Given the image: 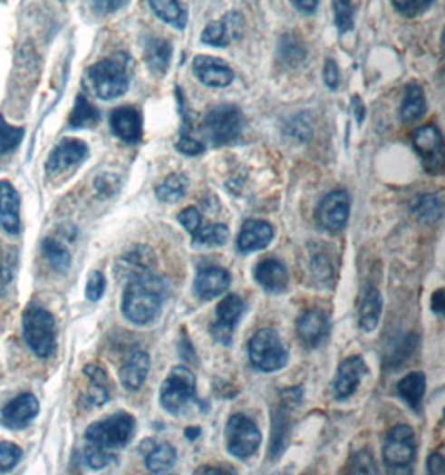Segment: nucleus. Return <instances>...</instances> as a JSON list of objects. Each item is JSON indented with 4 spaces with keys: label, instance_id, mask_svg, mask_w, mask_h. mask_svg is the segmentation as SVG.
Here are the masks:
<instances>
[{
    "label": "nucleus",
    "instance_id": "32",
    "mask_svg": "<svg viewBox=\"0 0 445 475\" xmlns=\"http://www.w3.org/2000/svg\"><path fill=\"white\" fill-rule=\"evenodd\" d=\"M145 465L150 472L154 474H162L170 470L177 462V451L174 445L169 442H160L154 444V447L144 455Z\"/></svg>",
    "mask_w": 445,
    "mask_h": 475
},
{
    "label": "nucleus",
    "instance_id": "43",
    "mask_svg": "<svg viewBox=\"0 0 445 475\" xmlns=\"http://www.w3.org/2000/svg\"><path fill=\"white\" fill-rule=\"evenodd\" d=\"M417 342H419V339H417L415 335H407L404 339H401V341L393 345L391 355L387 357V362H389L391 365H397V364L404 362L405 359H409V357L414 354Z\"/></svg>",
    "mask_w": 445,
    "mask_h": 475
},
{
    "label": "nucleus",
    "instance_id": "57",
    "mask_svg": "<svg viewBox=\"0 0 445 475\" xmlns=\"http://www.w3.org/2000/svg\"><path fill=\"white\" fill-rule=\"evenodd\" d=\"M196 474H230V470H224V469H210V467H200L197 469Z\"/></svg>",
    "mask_w": 445,
    "mask_h": 475
},
{
    "label": "nucleus",
    "instance_id": "1",
    "mask_svg": "<svg viewBox=\"0 0 445 475\" xmlns=\"http://www.w3.org/2000/svg\"><path fill=\"white\" fill-rule=\"evenodd\" d=\"M169 294V286L152 270L127 280L122 296V314L135 325L156 321Z\"/></svg>",
    "mask_w": 445,
    "mask_h": 475
},
{
    "label": "nucleus",
    "instance_id": "27",
    "mask_svg": "<svg viewBox=\"0 0 445 475\" xmlns=\"http://www.w3.org/2000/svg\"><path fill=\"white\" fill-rule=\"evenodd\" d=\"M382 315V296L377 287L367 286L363 290L361 309H359V327L363 332H373L377 329Z\"/></svg>",
    "mask_w": 445,
    "mask_h": 475
},
{
    "label": "nucleus",
    "instance_id": "15",
    "mask_svg": "<svg viewBox=\"0 0 445 475\" xmlns=\"http://www.w3.org/2000/svg\"><path fill=\"white\" fill-rule=\"evenodd\" d=\"M244 34V17L240 12H227L222 21L208 24L200 39L214 47H226L232 41H238Z\"/></svg>",
    "mask_w": 445,
    "mask_h": 475
},
{
    "label": "nucleus",
    "instance_id": "29",
    "mask_svg": "<svg viewBox=\"0 0 445 475\" xmlns=\"http://www.w3.org/2000/svg\"><path fill=\"white\" fill-rule=\"evenodd\" d=\"M147 2L160 21L174 25L176 29H186L189 15L182 0H147Z\"/></svg>",
    "mask_w": 445,
    "mask_h": 475
},
{
    "label": "nucleus",
    "instance_id": "10",
    "mask_svg": "<svg viewBox=\"0 0 445 475\" xmlns=\"http://www.w3.org/2000/svg\"><path fill=\"white\" fill-rule=\"evenodd\" d=\"M415 152L421 157L422 167L429 174H440L444 170V141L435 125H424L412 135Z\"/></svg>",
    "mask_w": 445,
    "mask_h": 475
},
{
    "label": "nucleus",
    "instance_id": "18",
    "mask_svg": "<svg viewBox=\"0 0 445 475\" xmlns=\"http://www.w3.org/2000/svg\"><path fill=\"white\" fill-rule=\"evenodd\" d=\"M192 71L197 79L208 87H227L234 82V73L228 63L210 55H197Z\"/></svg>",
    "mask_w": 445,
    "mask_h": 475
},
{
    "label": "nucleus",
    "instance_id": "25",
    "mask_svg": "<svg viewBox=\"0 0 445 475\" xmlns=\"http://www.w3.org/2000/svg\"><path fill=\"white\" fill-rule=\"evenodd\" d=\"M150 371V359L145 352H135L134 355L125 362L124 367L119 373L122 387L134 393L144 385L145 379Z\"/></svg>",
    "mask_w": 445,
    "mask_h": 475
},
{
    "label": "nucleus",
    "instance_id": "55",
    "mask_svg": "<svg viewBox=\"0 0 445 475\" xmlns=\"http://www.w3.org/2000/svg\"><path fill=\"white\" fill-rule=\"evenodd\" d=\"M430 305L435 314H444L445 310V300H444V289H439L437 292L432 294V299H430Z\"/></svg>",
    "mask_w": 445,
    "mask_h": 475
},
{
    "label": "nucleus",
    "instance_id": "26",
    "mask_svg": "<svg viewBox=\"0 0 445 475\" xmlns=\"http://www.w3.org/2000/svg\"><path fill=\"white\" fill-rule=\"evenodd\" d=\"M152 252L147 247H135L117 260V276L121 279H132L152 270Z\"/></svg>",
    "mask_w": 445,
    "mask_h": 475
},
{
    "label": "nucleus",
    "instance_id": "11",
    "mask_svg": "<svg viewBox=\"0 0 445 475\" xmlns=\"http://www.w3.org/2000/svg\"><path fill=\"white\" fill-rule=\"evenodd\" d=\"M351 216V197L345 190H334L324 197L317 208V220L327 232H339Z\"/></svg>",
    "mask_w": 445,
    "mask_h": 475
},
{
    "label": "nucleus",
    "instance_id": "36",
    "mask_svg": "<svg viewBox=\"0 0 445 475\" xmlns=\"http://www.w3.org/2000/svg\"><path fill=\"white\" fill-rule=\"evenodd\" d=\"M230 232L224 224H210L206 228H198L192 236V242L200 247H222L227 244Z\"/></svg>",
    "mask_w": 445,
    "mask_h": 475
},
{
    "label": "nucleus",
    "instance_id": "54",
    "mask_svg": "<svg viewBox=\"0 0 445 475\" xmlns=\"http://www.w3.org/2000/svg\"><path fill=\"white\" fill-rule=\"evenodd\" d=\"M294 4V7L297 11L305 12V14H312L317 9L319 0H290Z\"/></svg>",
    "mask_w": 445,
    "mask_h": 475
},
{
    "label": "nucleus",
    "instance_id": "13",
    "mask_svg": "<svg viewBox=\"0 0 445 475\" xmlns=\"http://www.w3.org/2000/svg\"><path fill=\"white\" fill-rule=\"evenodd\" d=\"M244 312H246V304L236 294H230L226 299L220 300L216 309L218 321L210 327L212 337L222 345H230L234 327L237 325L238 319L242 317Z\"/></svg>",
    "mask_w": 445,
    "mask_h": 475
},
{
    "label": "nucleus",
    "instance_id": "2",
    "mask_svg": "<svg viewBox=\"0 0 445 475\" xmlns=\"http://www.w3.org/2000/svg\"><path fill=\"white\" fill-rule=\"evenodd\" d=\"M24 339L37 357L49 359L55 351V319L49 310L31 305L22 317Z\"/></svg>",
    "mask_w": 445,
    "mask_h": 475
},
{
    "label": "nucleus",
    "instance_id": "50",
    "mask_svg": "<svg viewBox=\"0 0 445 475\" xmlns=\"http://www.w3.org/2000/svg\"><path fill=\"white\" fill-rule=\"evenodd\" d=\"M353 474H373L372 455L365 454V452H359L353 457Z\"/></svg>",
    "mask_w": 445,
    "mask_h": 475
},
{
    "label": "nucleus",
    "instance_id": "40",
    "mask_svg": "<svg viewBox=\"0 0 445 475\" xmlns=\"http://www.w3.org/2000/svg\"><path fill=\"white\" fill-rule=\"evenodd\" d=\"M83 460L91 469L101 470V469H105L107 465L114 464L115 455L111 451H105L101 447L89 444L83 451Z\"/></svg>",
    "mask_w": 445,
    "mask_h": 475
},
{
    "label": "nucleus",
    "instance_id": "17",
    "mask_svg": "<svg viewBox=\"0 0 445 475\" xmlns=\"http://www.w3.org/2000/svg\"><path fill=\"white\" fill-rule=\"evenodd\" d=\"M39 409L41 405L35 395L21 393L19 397H15L2 409L0 419H2V424L9 429H24L37 417Z\"/></svg>",
    "mask_w": 445,
    "mask_h": 475
},
{
    "label": "nucleus",
    "instance_id": "20",
    "mask_svg": "<svg viewBox=\"0 0 445 475\" xmlns=\"http://www.w3.org/2000/svg\"><path fill=\"white\" fill-rule=\"evenodd\" d=\"M111 129L121 141L137 144L142 137V117L132 105L117 107L111 114Z\"/></svg>",
    "mask_w": 445,
    "mask_h": 475
},
{
    "label": "nucleus",
    "instance_id": "30",
    "mask_svg": "<svg viewBox=\"0 0 445 475\" xmlns=\"http://www.w3.org/2000/svg\"><path fill=\"white\" fill-rule=\"evenodd\" d=\"M144 57L154 73H166L172 61V45L164 39H150L145 44Z\"/></svg>",
    "mask_w": 445,
    "mask_h": 475
},
{
    "label": "nucleus",
    "instance_id": "7",
    "mask_svg": "<svg viewBox=\"0 0 445 475\" xmlns=\"http://www.w3.org/2000/svg\"><path fill=\"white\" fill-rule=\"evenodd\" d=\"M250 364L260 373H276L287 365L289 352L272 329L256 332L249 342Z\"/></svg>",
    "mask_w": 445,
    "mask_h": 475
},
{
    "label": "nucleus",
    "instance_id": "52",
    "mask_svg": "<svg viewBox=\"0 0 445 475\" xmlns=\"http://www.w3.org/2000/svg\"><path fill=\"white\" fill-rule=\"evenodd\" d=\"M312 272L315 274V277H319L321 280L331 279V262L327 260V257H324V256H317V257L312 260Z\"/></svg>",
    "mask_w": 445,
    "mask_h": 475
},
{
    "label": "nucleus",
    "instance_id": "58",
    "mask_svg": "<svg viewBox=\"0 0 445 475\" xmlns=\"http://www.w3.org/2000/svg\"><path fill=\"white\" fill-rule=\"evenodd\" d=\"M184 434H186V437L189 439V441H196L197 437L202 434V431H200V427L194 425V427H187L186 432H184Z\"/></svg>",
    "mask_w": 445,
    "mask_h": 475
},
{
    "label": "nucleus",
    "instance_id": "21",
    "mask_svg": "<svg viewBox=\"0 0 445 475\" xmlns=\"http://www.w3.org/2000/svg\"><path fill=\"white\" fill-rule=\"evenodd\" d=\"M0 226L11 236L21 232V197L9 180H0Z\"/></svg>",
    "mask_w": 445,
    "mask_h": 475
},
{
    "label": "nucleus",
    "instance_id": "22",
    "mask_svg": "<svg viewBox=\"0 0 445 475\" xmlns=\"http://www.w3.org/2000/svg\"><path fill=\"white\" fill-rule=\"evenodd\" d=\"M274 238V228L266 220L250 218L244 222L237 238V247L242 254H249L267 247Z\"/></svg>",
    "mask_w": 445,
    "mask_h": 475
},
{
    "label": "nucleus",
    "instance_id": "31",
    "mask_svg": "<svg viewBox=\"0 0 445 475\" xmlns=\"http://www.w3.org/2000/svg\"><path fill=\"white\" fill-rule=\"evenodd\" d=\"M425 111H427V103H425L422 87L417 83H409L405 89L402 107H401L402 121L407 124H412L425 114Z\"/></svg>",
    "mask_w": 445,
    "mask_h": 475
},
{
    "label": "nucleus",
    "instance_id": "12",
    "mask_svg": "<svg viewBox=\"0 0 445 475\" xmlns=\"http://www.w3.org/2000/svg\"><path fill=\"white\" fill-rule=\"evenodd\" d=\"M367 373H369V367L361 355H353L342 361L341 365L337 367L334 383H332L334 397L337 401L349 399L355 393L357 387L361 385Z\"/></svg>",
    "mask_w": 445,
    "mask_h": 475
},
{
    "label": "nucleus",
    "instance_id": "37",
    "mask_svg": "<svg viewBox=\"0 0 445 475\" xmlns=\"http://www.w3.org/2000/svg\"><path fill=\"white\" fill-rule=\"evenodd\" d=\"M187 187H189V180L184 174H172V176L167 177L160 186L157 187V199L160 202L174 204L186 196Z\"/></svg>",
    "mask_w": 445,
    "mask_h": 475
},
{
    "label": "nucleus",
    "instance_id": "6",
    "mask_svg": "<svg viewBox=\"0 0 445 475\" xmlns=\"http://www.w3.org/2000/svg\"><path fill=\"white\" fill-rule=\"evenodd\" d=\"M87 79L92 92L102 101L117 99L129 89V73L121 59H104L93 63L87 73Z\"/></svg>",
    "mask_w": 445,
    "mask_h": 475
},
{
    "label": "nucleus",
    "instance_id": "45",
    "mask_svg": "<svg viewBox=\"0 0 445 475\" xmlns=\"http://www.w3.org/2000/svg\"><path fill=\"white\" fill-rule=\"evenodd\" d=\"M435 0H392L393 7L405 17H415L427 11Z\"/></svg>",
    "mask_w": 445,
    "mask_h": 475
},
{
    "label": "nucleus",
    "instance_id": "53",
    "mask_svg": "<svg viewBox=\"0 0 445 475\" xmlns=\"http://www.w3.org/2000/svg\"><path fill=\"white\" fill-rule=\"evenodd\" d=\"M427 472L432 475H442L445 472L444 457L440 454H430L427 459Z\"/></svg>",
    "mask_w": 445,
    "mask_h": 475
},
{
    "label": "nucleus",
    "instance_id": "35",
    "mask_svg": "<svg viewBox=\"0 0 445 475\" xmlns=\"http://www.w3.org/2000/svg\"><path fill=\"white\" fill-rule=\"evenodd\" d=\"M99 119H101L99 111L85 97L79 95L73 103V112L69 117V125L73 129H87V127H93L97 124Z\"/></svg>",
    "mask_w": 445,
    "mask_h": 475
},
{
    "label": "nucleus",
    "instance_id": "33",
    "mask_svg": "<svg viewBox=\"0 0 445 475\" xmlns=\"http://www.w3.org/2000/svg\"><path fill=\"white\" fill-rule=\"evenodd\" d=\"M397 393L401 399L409 407L417 411L421 407V402L424 399L425 393V375L422 373H411L405 375L401 383H397Z\"/></svg>",
    "mask_w": 445,
    "mask_h": 475
},
{
    "label": "nucleus",
    "instance_id": "34",
    "mask_svg": "<svg viewBox=\"0 0 445 475\" xmlns=\"http://www.w3.org/2000/svg\"><path fill=\"white\" fill-rule=\"evenodd\" d=\"M42 254L45 260L51 264L55 272H67L71 264H73V257L69 254V250L63 246L59 240H53V238H44L42 242Z\"/></svg>",
    "mask_w": 445,
    "mask_h": 475
},
{
    "label": "nucleus",
    "instance_id": "19",
    "mask_svg": "<svg viewBox=\"0 0 445 475\" xmlns=\"http://www.w3.org/2000/svg\"><path fill=\"white\" fill-rule=\"evenodd\" d=\"M230 272L222 267H206L198 270L196 280H194V294L202 302L214 300L222 296L230 287Z\"/></svg>",
    "mask_w": 445,
    "mask_h": 475
},
{
    "label": "nucleus",
    "instance_id": "8",
    "mask_svg": "<svg viewBox=\"0 0 445 475\" xmlns=\"http://www.w3.org/2000/svg\"><path fill=\"white\" fill-rule=\"evenodd\" d=\"M417 442L414 431L409 425H395L385 437L382 447L383 464L393 472H411Z\"/></svg>",
    "mask_w": 445,
    "mask_h": 475
},
{
    "label": "nucleus",
    "instance_id": "47",
    "mask_svg": "<svg viewBox=\"0 0 445 475\" xmlns=\"http://www.w3.org/2000/svg\"><path fill=\"white\" fill-rule=\"evenodd\" d=\"M177 218H179L182 228H186L190 236H194L198 228L202 226V216H200V212L197 210L196 207H186Z\"/></svg>",
    "mask_w": 445,
    "mask_h": 475
},
{
    "label": "nucleus",
    "instance_id": "48",
    "mask_svg": "<svg viewBox=\"0 0 445 475\" xmlns=\"http://www.w3.org/2000/svg\"><path fill=\"white\" fill-rule=\"evenodd\" d=\"M176 149L179 152L186 155H198L206 150L204 144H200L192 135H180Z\"/></svg>",
    "mask_w": 445,
    "mask_h": 475
},
{
    "label": "nucleus",
    "instance_id": "41",
    "mask_svg": "<svg viewBox=\"0 0 445 475\" xmlns=\"http://www.w3.org/2000/svg\"><path fill=\"white\" fill-rule=\"evenodd\" d=\"M280 59L284 63H290V65H297L305 59V49L302 47L301 42L297 39H290L285 37L280 41L279 45Z\"/></svg>",
    "mask_w": 445,
    "mask_h": 475
},
{
    "label": "nucleus",
    "instance_id": "44",
    "mask_svg": "<svg viewBox=\"0 0 445 475\" xmlns=\"http://www.w3.org/2000/svg\"><path fill=\"white\" fill-rule=\"evenodd\" d=\"M22 451L19 445L0 441V470L7 472L21 462Z\"/></svg>",
    "mask_w": 445,
    "mask_h": 475
},
{
    "label": "nucleus",
    "instance_id": "46",
    "mask_svg": "<svg viewBox=\"0 0 445 475\" xmlns=\"http://www.w3.org/2000/svg\"><path fill=\"white\" fill-rule=\"evenodd\" d=\"M105 292V277L102 272L93 270L89 274V279L85 284V297L91 302H97L102 299Z\"/></svg>",
    "mask_w": 445,
    "mask_h": 475
},
{
    "label": "nucleus",
    "instance_id": "38",
    "mask_svg": "<svg viewBox=\"0 0 445 475\" xmlns=\"http://www.w3.org/2000/svg\"><path fill=\"white\" fill-rule=\"evenodd\" d=\"M414 214L425 224H434L442 218V200L435 194H425L415 202Z\"/></svg>",
    "mask_w": 445,
    "mask_h": 475
},
{
    "label": "nucleus",
    "instance_id": "23",
    "mask_svg": "<svg viewBox=\"0 0 445 475\" xmlns=\"http://www.w3.org/2000/svg\"><path fill=\"white\" fill-rule=\"evenodd\" d=\"M254 277L262 289L274 296L285 292L289 286V274L285 266L276 258H266L254 270Z\"/></svg>",
    "mask_w": 445,
    "mask_h": 475
},
{
    "label": "nucleus",
    "instance_id": "42",
    "mask_svg": "<svg viewBox=\"0 0 445 475\" xmlns=\"http://www.w3.org/2000/svg\"><path fill=\"white\" fill-rule=\"evenodd\" d=\"M335 25L341 32L351 31L353 27V9L351 0H332Z\"/></svg>",
    "mask_w": 445,
    "mask_h": 475
},
{
    "label": "nucleus",
    "instance_id": "56",
    "mask_svg": "<svg viewBox=\"0 0 445 475\" xmlns=\"http://www.w3.org/2000/svg\"><path fill=\"white\" fill-rule=\"evenodd\" d=\"M353 112L355 121H357V124H363V117H365V107H363L361 97H357V95L353 99Z\"/></svg>",
    "mask_w": 445,
    "mask_h": 475
},
{
    "label": "nucleus",
    "instance_id": "51",
    "mask_svg": "<svg viewBox=\"0 0 445 475\" xmlns=\"http://www.w3.org/2000/svg\"><path fill=\"white\" fill-rule=\"evenodd\" d=\"M127 2L129 0H92V7L97 14L107 15L122 9Z\"/></svg>",
    "mask_w": 445,
    "mask_h": 475
},
{
    "label": "nucleus",
    "instance_id": "16",
    "mask_svg": "<svg viewBox=\"0 0 445 475\" xmlns=\"http://www.w3.org/2000/svg\"><path fill=\"white\" fill-rule=\"evenodd\" d=\"M89 155V147L81 139H63L61 144L53 149L45 169L49 174H59L71 167L81 164Z\"/></svg>",
    "mask_w": 445,
    "mask_h": 475
},
{
    "label": "nucleus",
    "instance_id": "49",
    "mask_svg": "<svg viewBox=\"0 0 445 475\" xmlns=\"http://www.w3.org/2000/svg\"><path fill=\"white\" fill-rule=\"evenodd\" d=\"M324 82L325 85L331 89V91H337L339 85H341V73H339V69H337V63L334 61H327L324 63Z\"/></svg>",
    "mask_w": 445,
    "mask_h": 475
},
{
    "label": "nucleus",
    "instance_id": "39",
    "mask_svg": "<svg viewBox=\"0 0 445 475\" xmlns=\"http://www.w3.org/2000/svg\"><path fill=\"white\" fill-rule=\"evenodd\" d=\"M24 139V129L9 125L0 119V155L7 154L21 144Z\"/></svg>",
    "mask_w": 445,
    "mask_h": 475
},
{
    "label": "nucleus",
    "instance_id": "3",
    "mask_svg": "<svg viewBox=\"0 0 445 475\" xmlns=\"http://www.w3.org/2000/svg\"><path fill=\"white\" fill-rule=\"evenodd\" d=\"M134 431L135 419L131 413L115 412L107 419L89 425L85 431V441L105 451H114L129 444Z\"/></svg>",
    "mask_w": 445,
    "mask_h": 475
},
{
    "label": "nucleus",
    "instance_id": "4",
    "mask_svg": "<svg viewBox=\"0 0 445 475\" xmlns=\"http://www.w3.org/2000/svg\"><path fill=\"white\" fill-rule=\"evenodd\" d=\"M244 129V115L240 109L230 103L218 105L208 111L202 122V134L214 147L230 144Z\"/></svg>",
    "mask_w": 445,
    "mask_h": 475
},
{
    "label": "nucleus",
    "instance_id": "9",
    "mask_svg": "<svg viewBox=\"0 0 445 475\" xmlns=\"http://www.w3.org/2000/svg\"><path fill=\"white\" fill-rule=\"evenodd\" d=\"M226 441H227L228 452L244 460L257 452L262 437L257 425L254 424L247 415L236 413L228 419Z\"/></svg>",
    "mask_w": 445,
    "mask_h": 475
},
{
    "label": "nucleus",
    "instance_id": "14",
    "mask_svg": "<svg viewBox=\"0 0 445 475\" xmlns=\"http://www.w3.org/2000/svg\"><path fill=\"white\" fill-rule=\"evenodd\" d=\"M329 331H331L329 315L321 309H311L304 312L297 321V325H295L297 339L307 349H315L317 345H321L322 342L327 339Z\"/></svg>",
    "mask_w": 445,
    "mask_h": 475
},
{
    "label": "nucleus",
    "instance_id": "28",
    "mask_svg": "<svg viewBox=\"0 0 445 475\" xmlns=\"http://www.w3.org/2000/svg\"><path fill=\"white\" fill-rule=\"evenodd\" d=\"M290 435V419L284 409H274L270 413L269 454L272 460H277L285 451Z\"/></svg>",
    "mask_w": 445,
    "mask_h": 475
},
{
    "label": "nucleus",
    "instance_id": "5",
    "mask_svg": "<svg viewBox=\"0 0 445 475\" xmlns=\"http://www.w3.org/2000/svg\"><path fill=\"white\" fill-rule=\"evenodd\" d=\"M190 403L202 407V403L197 399L196 377L184 365H176L160 387V405L167 412L179 415Z\"/></svg>",
    "mask_w": 445,
    "mask_h": 475
},
{
    "label": "nucleus",
    "instance_id": "24",
    "mask_svg": "<svg viewBox=\"0 0 445 475\" xmlns=\"http://www.w3.org/2000/svg\"><path fill=\"white\" fill-rule=\"evenodd\" d=\"M83 373L89 379V389L85 393V402L91 407H101L111 399V381L104 369L97 364L83 367Z\"/></svg>",
    "mask_w": 445,
    "mask_h": 475
}]
</instances>
